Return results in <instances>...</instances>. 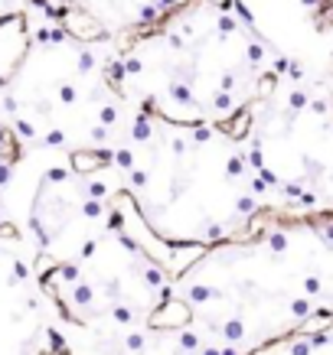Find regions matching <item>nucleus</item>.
Returning <instances> with one entry per match:
<instances>
[{
    "label": "nucleus",
    "instance_id": "1",
    "mask_svg": "<svg viewBox=\"0 0 333 355\" xmlns=\"http://www.w3.org/2000/svg\"><path fill=\"white\" fill-rule=\"evenodd\" d=\"M265 212L284 219H333V88L278 72L248 108L242 137Z\"/></svg>",
    "mask_w": 333,
    "mask_h": 355
},
{
    "label": "nucleus",
    "instance_id": "2",
    "mask_svg": "<svg viewBox=\"0 0 333 355\" xmlns=\"http://www.w3.org/2000/svg\"><path fill=\"white\" fill-rule=\"evenodd\" d=\"M26 59V26L20 17L0 20V85H10Z\"/></svg>",
    "mask_w": 333,
    "mask_h": 355
}]
</instances>
